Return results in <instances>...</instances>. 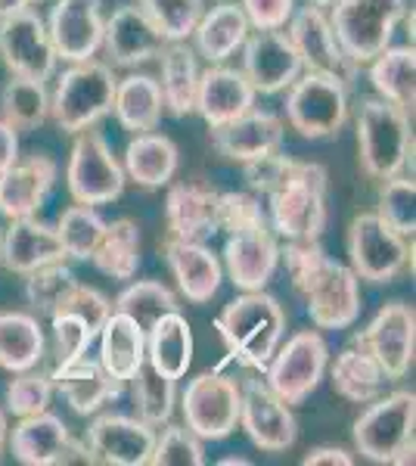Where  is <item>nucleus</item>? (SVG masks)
Instances as JSON below:
<instances>
[{"label":"nucleus","mask_w":416,"mask_h":466,"mask_svg":"<svg viewBox=\"0 0 416 466\" xmlns=\"http://www.w3.org/2000/svg\"><path fill=\"white\" fill-rule=\"evenodd\" d=\"M178 147H174L171 137L156 131H143L134 134L131 144L125 149V175L131 180H137L140 187H165L171 184V177L178 175Z\"/></svg>","instance_id":"obj_34"},{"label":"nucleus","mask_w":416,"mask_h":466,"mask_svg":"<svg viewBox=\"0 0 416 466\" xmlns=\"http://www.w3.org/2000/svg\"><path fill=\"white\" fill-rule=\"evenodd\" d=\"M348 258L358 280L391 283L411 261L407 237L391 230L376 212H364L348 228Z\"/></svg>","instance_id":"obj_13"},{"label":"nucleus","mask_w":416,"mask_h":466,"mask_svg":"<svg viewBox=\"0 0 416 466\" xmlns=\"http://www.w3.org/2000/svg\"><path fill=\"white\" fill-rule=\"evenodd\" d=\"M0 118L16 131H37L50 118V94L44 81L13 75L0 90Z\"/></svg>","instance_id":"obj_40"},{"label":"nucleus","mask_w":416,"mask_h":466,"mask_svg":"<svg viewBox=\"0 0 416 466\" xmlns=\"http://www.w3.org/2000/svg\"><path fill=\"white\" fill-rule=\"evenodd\" d=\"M147 364L156 367L162 377H187L193 364V333L180 311L162 314L147 329Z\"/></svg>","instance_id":"obj_31"},{"label":"nucleus","mask_w":416,"mask_h":466,"mask_svg":"<svg viewBox=\"0 0 416 466\" xmlns=\"http://www.w3.org/2000/svg\"><path fill=\"white\" fill-rule=\"evenodd\" d=\"M66 184L81 206H106L125 193V168L100 131L75 134V144L66 165Z\"/></svg>","instance_id":"obj_8"},{"label":"nucleus","mask_w":416,"mask_h":466,"mask_svg":"<svg viewBox=\"0 0 416 466\" xmlns=\"http://www.w3.org/2000/svg\"><path fill=\"white\" fill-rule=\"evenodd\" d=\"M239 426L246 430L249 441L261 451H289L299 439V423L292 417V408L283 404L270 392L268 382L249 380L239 389Z\"/></svg>","instance_id":"obj_15"},{"label":"nucleus","mask_w":416,"mask_h":466,"mask_svg":"<svg viewBox=\"0 0 416 466\" xmlns=\"http://www.w3.org/2000/svg\"><path fill=\"white\" fill-rule=\"evenodd\" d=\"M305 308L311 314L314 327L320 329H345L358 320L360 314V283L348 265L339 261H327L320 268V274L308 283V289L301 292Z\"/></svg>","instance_id":"obj_18"},{"label":"nucleus","mask_w":416,"mask_h":466,"mask_svg":"<svg viewBox=\"0 0 416 466\" xmlns=\"http://www.w3.org/2000/svg\"><path fill=\"white\" fill-rule=\"evenodd\" d=\"M131 401L137 410V420L147 426H162L171 420L174 401H178V380L162 377L156 367H149L147 360L137 367L131 380Z\"/></svg>","instance_id":"obj_42"},{"label":"nucleus","mask_w":416,"mask_h":466,"mask_svg":"<svg viewBox=\"0 0 416 466\" xmlns=\"http://www.w3.org/2000/svg\"><path fill=\"white\" fill-rule=\"evenodd\" d=\"M305 466H351L354 457L348 454L345 448H336V445H320V448H311L305 457H301Z\"/></svg>","instance_id":"obj_54"},{"label":"nucleus","mask_w":416,"mask_h":466,"mask_svg":"<svg viewBox=\"0 0 416 466\" xmlns=\"http://www.w3.org/2000/svg\"><path fill=\"white\" fill-rule=\"evenodd\" d=\"M4 448H6V413L0 410V457H4Z\"/></svg>","instance_id":"obj_56"},{"label":"nucleus","mask_w":416,"mask_h":466,"mask_svg":"<svg viewBox=\"0 0 416 466\" xmlns=\"http://www.w3.org/2000/svg\"><path fill=\"white\" fill-rule=\"evenodd\" d=\"M286 118L301 137L323 140L342 131L348 118V87L332 72H305L289 85Z\"/></svg>","instance_id":"obj_7"},{"label":"nucleus","mask_w":416,"mask_h":466,"mask_svg":"<svg viewBox=\"0 0 416 466\" xmlns=\"http://www.w3.org/2000/svg\"><path fill=\"white\" fill-rule=\"evenodd\" d=\"M162 75H158V90L162 103L171 116L184 118L196 109V85H199V66H196V50L184 41H168L158 54Z\"/></svg>","instance_id":"obj_35"},{"label":"nucleus","mask_w":416,"mask_h":466,"mask_svg":"<svg viewBox=\"0 0 416 466\" xmlns=\"http://www.w3.org/2000/svg\"><path fill=\"white\" fill-rule=\"evenodd\" d=\"M292 165H295L292 156H283L277 149V153H268V156H261V159L243 162V177H246V184L252 187L255 193H264V197H270L277 187L286 184Z\"/></svg>","instance_id":"obj_52"},{"label":"nucleus","mask_w":416,"mask_h":466,"mask_svg":"<svg viewBox=\"0 0 416 466\" xmlns=\"http://www.w3.org/2000/svg\"><path fill=\"white\" fill-rule=\"evenodd\" d=\"M283 122L268 109H249L233 122L211 127V147L230 162H252L283 147Z\"/></svg>","instance_id":"obj_20"},{"label":"nucleus","mask_w":416,"mask_h":466,"mask_svg":"<svg viewBox=\"0 0 416 466\" xmlns=\"http://www.w3.org/2000/svg\"><path fill=\"white\" fill-rule=\"evenodd\" d=\"M50 382H53V389L69 401V408L75 413H81V417L96 413L106 401H112V398H118L125 392L122 380L109 377L100 360H87V358H78L63 367H53Z\"/></svg>","instance_id":"obj_29"},{"label":"nucleus","mask_w":416,"mask_h":466,"mask_svg":"<svg viewBox=\"0 0 416 466\" xmlns=\"http://www.w3.org/2000/svg\"><path fill=\"white\" fill-rule=\"evenodd\" d=\"M354 345L364 349L382 367L385 380H401L413 364L416 349V314L407 302H389L373 320L354 336Z\"/></svg>","instance_id":"obj_14"},{"label":"nucleus","mask_w":416,"mask_h":466,"mask_svg":"<svg viewBox=\"0 0 416 466\" xmlns=\"http://www.w3.org/2000/svg\"><path fill=\"white\" fill-rule=\"evenodd\" d=\"M330 377H332V389H336L345 401H354V404H370L373 398L382 395V386L389 382L382 367L376 364L364 349H358V345L339 351Z\"/></svg>","instance_id":"obj_39"},{"label":"nucleus","mask_w":416,"mask_h":466,"mask_svg":"<svg viewBox=\"0 0 416 466\" xmlns=\"http://www.w3.org/2000/svg\"><path fill=\"white\" fill-rule=\"evenodd\" d=\"M249 19L243 13V6L237 4H218L208 13H202V19L193 28V41H196V56L208 59V66L224 63L227 56H233L243 41L249 37Z\"/></svg>","instance_id":"obj_30"},{"label":"nucleus","mask_w":416,"mask_h":466,"mask_svg":"<svg viewBox=\"0 0 416 466\" xmlns=\"http://www.w3.org/2000/svg\"><path fill=\"white\" fill-rule=\"evenodd\" d=\"M165 37L156 32V25L147 19V13L137 4L122 6L112 13V19L103 25V50L116 66H143L156 59L165 47Z\"/></svg>","instance_id":"obj_26"},{"label":"nucleus","mask_w":416,"mask_h":466,"mask_svg":"<svg viewBox=\"0 0 416 466\" xmlns=\"http://www.w3.org/2000/svg\"><path fill=\"white\" fill-rule=\"evenodd\" d=\"M162 90L158 81L149 75H127L116 85V100H112V112L122 122L125 131L143 134L156 131L158 118H162Z\"/></svg>","instance_id":"obj_37"},{"label":"nucleus","mask_w":416,"mask_h":466,"mask_svg":"<svg viewBox=\"0 0 416 466\" xmlns=\"http://www.w3.org/2000/svg\"><path fill=\"white\" fill-rule=\"evenodd\" d=\"M103 0H56L47 16V35L56 59L81 63L103 47Z\"/></svg>","instance_id":"obj_17"},{"label":"nucleus","mask_w":416,"mask_h":466,"mask_svg":"<svg viewBox=\"0 0 416 466\" xmlns=\"http://www.w3.org/2000/svg\"><path fill=\"white\" fill-rule=\"evenodd\" d=\"M252 28H286L295 13V0H239Z\"/></svg>","instance_id":"obj_53"},{"label":"nucleus","mask_w":416,"mask_h":466,"mask_svg":"<svg viewBox=\"0 0 416 466\" xmlns=\"http://www.w3.org/2000/svg\"><path fill=\"white\" fill-rule=\"evenodd\" d=\"M162 252L187 302L206 305L218 296L221 280H224V268L206 243H190V239L168 237Z\"/></svg>","instance_id":"obj_24"},{"label":"nucleus","mask_w":416,"mask_h":466,"mask_svg":"<svg viewBox=\"0 0 416 466\" xmlns=\"http://www.w3.org/2000/svg\"><path fill=\"white\" fill-rule=\"evenodd\" d=\"M0 261H4L6 270L25 277L44 265L66 261V249H63V243H59L56 228H47V224L35 221L32 215L13 218L10 230L0 239Z\"/></svg>","instance_id":"obj_27"},{"label":"nucleus","mask_w":416,"mask_h":466,"mask_svg":"<svg viewBox=\"0 0 416 466\" xmlns=\"http://www.w3.org/2000/svg\"><path fill=\"white\" fill-rule=\"evenodd\" d=\"M416 187L411 177H389L382 180L380 190V215L391 230H398L401 237H413L416 230Z\"/></svg>","instance_id":"obj_47"},{"label":"nucleus","mask_w":416,"mask_h":466,"mask_svg":"<svg viewBox=\"0 0 416 466\" xmlns=\"http://www.w3.org/2000/svg\"><path fill=\"white\" fill-rule=\"evenodd\" d=\"M116 72L96 59H81L59 75L56 90L50 96V116L59 131L78 134L94 127L103 116L112 112L116 100Z\"/></svg>","instance_id":"obj_4"},{"label":"nucleus","mask_w":416,"mask_h":466,"mask_svg":"<svg viewBox=\"0 0 416 466\" xmlns=\"http://www.w3.org/2000/svg\"><path fill=\"white\" fill-rule=\"evenodd\" d=\"M137 6L165 41H187L206 13L202 0H137Z\"/></svg>","instance_id":"obj_45"},{"label":"nucleus","mask_w":416,"mask_h":466,"mask_svg":"<svg viewBox=\"0 0 416 466\" xmlns=\"http://www.w3.org/2000/svg\"><path fill=\"white\" fill-rule=\"evenodd\" d=\"M224 265L233 287H239L243 292L264 289L279 265V246L274 239V230L259 228L230 233L224 246Z\"/></svg>","instance_id":"obj_25"},{"label":"nucleus","mask_w":416,"mask_h":466,"mask_svg":"<svg viewBox=\"0 0 416 466\" xmlns=\"http://www.w3.org/2000/svg\"><path fill=\"white\" fill-rule=\"evenodd\" d=\"M416 395L411 389L373 398L370 408L354 420V448L373 463H413Z\"/></svg>","instance_id":"obj_3"},{"label":"nucleus","mask_w":416,"mask_h":466,"mask_svg":"<svg viewBox=\"0 0 416 466\" xmlns=\"http://www.w3.org/2000/svg\"><path fill=\"white\" fill-rule=\"evenodd\" d=\"M53 398V382L44 373L22 370L16 373V380L6 386V410L16 413V417H32L50 408Z\"/></svg>","instance_id":"obj_50"},{"label":"nucleus","mask_w":416,"mask_h":466,"mask_svg":"<svg viewBox=\"0 0 416 466\" xmlns=\"http://www.w3.org/2000/svg\"><path fill=\"white\" fill-rule=\"evenodd\" d=\"M44 351H47V339H44L37 318L25 311H0V367L4 370H35Z\"/></svg>","instance_id":"obj_36"},{"label":"nucleus","mask_w":416,"mask_h":466,"mask_svg":"<svg viewBox=\"0 0 416 466\" xmlns=\"http://www.w3.org/2000/svg\"><path fill=\"white\" fill-rule=\"evenodd\" d=\"M221 466H249L246 457H224V461H218Z\"/></svg>","instance_id":"obj_57"},{"label":"nucleus","mask_w":416,"mask_h":466,"mask_svg":"<svg viewBox=\"0 0 416 466\" xmlns=\"http://www.w3.org/2000/svg\"><path fill=\"white\" fill-rule=\"evenodd\" d=\"M184 426L202 441H221L239 426V382L221 370L199 373L180 395Z\"/></svg>","instance_id":"obj_11"},{"label":"nucleus","mask_w":416,"mask_h":466,"mask_svg":"<svg viewBox=\"0 0 416 466\" xmlns=\"http://www.w3.org/2000/svg\"><path fill=\"white\" fill-rule=\"evenodd\" d=\"M16 159H19V137H16V127L6 125L4 118H0V171H6Z\"/></svg>","instance_id":"obj_55"},{"label":"nucleus","mask_w":416,"mask_h":466,"mask_svg":"<svg viewBox=\"0 0 416 466\" xmlns=\"http://www.w3.org/2000/svg\"><path fill=\"white\" fill-rule=\"evenodd\" d=\"M370 81L382 100L401 109H413V81H416V54L411 47H385L380 56L370 59Z\"/></svg>","instance_id":"obj_41"},{"label":"nucleus","mask_w":416,"mask_h":466,"mask_svg":"<svg viewBox=\"0 0 416 466\" xmlns=\"http://www.w3.org/2000/svg\"><path fill=\"white\" fill-rule=\"evenodd\" d=\"M168 237L206 243L218 233V190L206 184H174L165 197Z\"/></svg>","instance_id":"obj_28"},{"label":"nucleus","mask_w":416,"mask_h":466,"mask_svg":"<svg viewBox=\"0 0 416 466\" xmlns=\"http://www.w3.org/2000/svg\"><path fill=\"white\" fill-rule=\"evenodd\" d=\"M103 228H106V221L100 218V212H96V206H81V202H75L72 208H66L56 224L66 258L90 261V255H94L96 243H100V237H103Z\"/></svg>","instance_id":"obj_44"},{"label":"nucleus","mask_w":416,"mask_h":466,"mask_svg":"<svg viewBox=\"0 0 416 466\" xmlns=\"http://www.w3.org/2000/svg\"><path fill=\"white\" fill-rule=\"evenodd\" d=\"M109 314L112 305L100 289L75 283L50 311V329L53 342H56V367L85 358L94 339L100 336V327Z\"/></svg>","instance_id":"obj_12"},{"label":"nucleus","mask_w":416,"mask_h":466,"mask_svg":"<svg viewBox=\"0 0 416 466\" xmlns=\"http://www.w3.org/2000/svg\"><path fill=\"white\" fill-rule=\"evenodd\" d=\"M215 329L233 364L264 370L286 333V311L264 289L243 292L215 318Z\"/></svg>","instance_id":"obj_1"},{"label":"nucleus","mask_w":416,"mask_h":466,"mask_svg":"<svg viewBox=\"0 0 416 466\" xmlns=\"http://www.w3.org/2000/svg\"><path fill=\"white\" fill-rule=\"evenodd\" d=\"M289 41L295 47V54L301 59V69L305 72H332L345 81V75L351 72V63L345 59L342 47H339L332 25L327 19V13L320 6H301L289 16Z\"/></svg>","instance_id":"obj_21"},{"label":"nucleus","mask_w":416,"mask_h":466,"mask_svg":"<svg viewBox=\"0 0 416 466\" xmlns=\"http://www.w3.org/2000/svg\"><path fill=\"white\" fill-rule=\"evenodd\" d=\"M75 283H78V277L72 274V268L66 265V261L44 265L32 270V274H25V299L37 314H47L50 318V311L59 305V299H63Z\"/></svg>","instance_id":"obj_46"},{"label":"nucleus","mask_w":416,"mask_h":466,"mask_svg":"<svg viewBox=\"0 0 416 466\" xmlns=\"http://www.w3.org/2000/svg\"><path fill=\"white\" fill-rule=\"evenodd\" d=\"M360 165L370 177L389 180L407 168L413 156V134L407 109L382 96H367L358 112Z\"/></svg>","instance_id":"obj_2"},{"label":"nucleus","mask_w":416,"mask_h":466,"mask_svg":"<svg viewBox=\"0 0 416 466\" xmlns=\"http://www.w3.org/2000/svg\"><path fill=\"white\" fill-rule=\"evenodd\" d=\"M243 75L255 94H279L301 75V59L279 28H255L243 41Z\"/></svg>","instance_id":"obj_16"},{"label":"nucleus","mask_w":416,"mask_h":466,"mask_svg":"<svg viewBox=\"0 0 416 466\" xmlns=\"http://www.w3.org/2000/svg\"><path fill=\"white\" fill-rule=\"evenodd\" d=\"M0 56L13 75L37 81H47L56 69L47 22L32 4L0 6Z\"/></svg>","instance_id":"obj_9"},{"label":"nucleus","mask_w":416,"mask_h":466,"mask_svg":"<svg viewBox=\"0 0 416 466\" xmlns=\"http://www.w3.org/2000/svg\"><path fill=\"white\" fill-rule=\"evenodd\" d=\"M0 239H4V233H0Z\"/></svg>","instance_id":"obj_59"},{"label":"nucleus","mask_w":416,"mask_h":466,"mask_svg":"<svg viewBox=\"0 0 416 466\" xmlns=\"http://www.w3.org/2000/svg\"><path fill=\"white\" fill-rule=\"evenodd\" d=\"M72 439L69 426L50 410L32 413V417H19V426L13 430L10 448L13 457L25 466H59L66 441Z\"/></svg>","instance_id":"obj_32"},{"label":"nucleus","mask_w":416,"mask_h":466,"mask_svg":"<svg viewBox=\"0 0 416 466\" xmlns=\"http://www.w3.org/2000/svg\"><path fill=\"white\" fill-rule=\"evenodd\" d=\"M100 364L109 377L127 382L147 360V333L125 314L112 311L100 327Z\"/></svg>","instance_id":"obj_33"},{"label":"nucleus","mask_w":416,"mask_h":466,"mask_svg":"<svg viewBox=\"0 0 416 466\" xmlns=\"http://www.w3.org/2000/svg\"><path fill=\"white\" fill-rule=\"evenodd\" d=\"M112 311L131 318L143 329V333H147V329L153 327L162 314L178 311V296H174L168 287L156 283V280H140V283H131L127 289L118 292Z\"/></svg>","instance_id":"obj_43"},{"label":"nucleus","mask_w":416,"mask_h":466,"mask_svg":"<svg viewBox=\"0 0 416 466\" xmlns=\"http://www.w3.org/2000/svg\"><path fill=\"white\" fill-rule=\"evenodd\" d=\"M330 349L317 329H301L286 345H277L274 358L268 360L264 373H268V389L279 401L301 404L308 395L320 386L323 373H327Z\"/></svg>","instance_id":"obj_10"},{"label":"nucleus","mask_w":416,"mask_h":466,"mask_svg":"<svg viewBox=\"0 0 416 466\" xmlns=\"http://www.w3.org/2000/svg\"><path fill=\"white\" fill-rule=\"evenodd\" d=\"M404 16V0H336L332 35L351 66H364L391 47L395 25Z\"/></svg>","instance_id":"obj_6"},{"label":"nucleus","mask_w":416,"mask_h":466,"mask_svg":"<svg viewBox=\"0 0 416 466\" xmlns=\"http://www.w3.org/2000/svg\"><path fill=\"white\" fill-rule=\"evenodd\" d=\"M259 228H268V215L252 193H218V230L243 233Z\"/></svg>","instance_id":"obj_49"},{"label":"nucleus","mask_w":416,"mask_h":466,"mask_svg":"<svg viewBox=\"0 0 416 466\" xmlns=\"http://www.w3.org/2000/svg\"><path fill=\"white\" fill-rule=\"evenodd\" d=\"M56 184V162L50 156H28L16 159L6 171H0V215L28 218L47 202Z\"/></svg>","instance_id":"obj_22"},{"label":"nucleus","mask_w":416,"mask_h":466,"mask_svg":"<svg viewBox=\"0 0 416 466\" xmlns=\"http://www.w3.org/2000/svg\"><path fill=\"white\" fill-rule=\"evenodd\" d=\"M311 4H317V6H332L336 0H311Z\"/></svg>","instance_id":"obj_58"},{"label":"nucleus","mask_w":416,"mask_h":466,"mask_svg":"<svg viewBox=\"0 0 416 466\" xmlns=\"http://www.w3.org/2000/svg\"><path fill=\"white\" fill-rule=\"evenodd\" d=\"M286 258V270H289V280H292V289L305 292L308 283L320 274V268L330 261V255L323 252V246L317 239H289L286 249L279 252Z\"/></svg>","instance_id":"obj_51"},{"label":"nucleus","mask_w":416,"mask_h":466,"mask_svg":"<svg viewBox=\"0 0 416 466\" xmlns=\"http://www.w3.org/2000/svg\"><path fill=\"white\" fill-rule=\"evenodd\" d=\"M327 168L295 159L283 187L270 193V230L283 239H317L327 228Z\"/></svg>","instance_id":"obj_5"},{"label":"nucleus","mask_w":416,"mask_h":466,"mask_svg":"<svg viewBox=\"0 0 416 466\" xmlns=\"http://www.w3.org/2000/svg\"><path fill=\"white\" fill-rule=\"evenodd\" d=\"M153 466H202L206 463V451H202V439L193 435L187 426L165 423L162 435L156 439L153 454H149Z\"/></svg>","instance_id":"obj_48"},{"label":"nucleus","mask_w":416,"mask_h":466,"mask_svg":"<svg viewBox=\"0 0 416 466\" xmlns=\"http://www.w3.org/2000/svg\"><path fill=\"white\" fill-rule=\"evenodd\" d=\"M255 87L249 85V78L239 69H230L224 63L208 66L206 72H199V85H196V109L206 118L208 127L233 122L237 116H243L255 106Z\"/></svg>","instance_id":"obj_23"},{"label":"nucleus","mask_w":416,"mask_h":466,"mask_svg":"<svg viewBox=\"0 0 416 466\" xmlns=\"http://www.w3.org/2000/svg\"><path fill=\"white\" fill-rule=\"evenodd\" d=\"M90 261L112 280H131L140 268V228L131 218H118V221L106 224Z\"/></svg>","instance_id":"obj_38"},{"label":"nucleus","mask_w":416,"mask_h":466,"mask_svg":"<svg viewBox=\"0 0 416 466\" xmlns=\"http://www.w3.org/2000/svg\"><path fill=\"white\" fill-rule=\"evenodd\" d=\"M156 445L153 426L125 413H103L87 430V451L94 463L106 466H147Z\"/></svg>","instance_id":"obj_19"}]
</instances>
